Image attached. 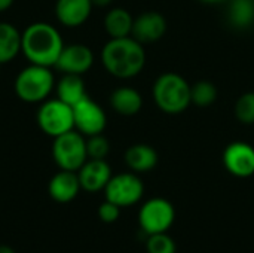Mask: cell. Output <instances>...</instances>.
I'll return each mask as SVG.
<instances>
[{
  "mask_svg": "<svg viewBox=\"0 0 254 253\" xmlns=\"http://www.w3.org/2000/svg\"><path fill=\"white\" fill-rule=\"evenodd\" d=\"M104 69L118 79H131L137 76L146 64V51L143 43L132 36L110 39L101 51Z\"/></svg>",
  "mask_w": 254,
  "mask_h": 253,
  "instance_id": "6da1fadb",
  "label": "cell"
},
{
  "mask_svg": "<svg viewBox=\"0 0 254 253\" xmlns=\"http://www.w3.org/2000/svg\"><path fill=\"white\" fill-rule=\"evenodd\" d=\"M64 48L60 31L48 22H33L22 31L21 52L30 64L52 67Z\"/></svg>",
  "mask_w": 254,
  "mask_h": 253,
  "instance_id": "7a4b0ae2",
  "label": "cell"
},
{
  "mask_svg": "<svg viewBox=\"0 0 254 253\" xmlns=\"http://www.w3.org/2000/svg\"><path fill=\"white\" fill-rule=\"evenodd\" d=\"M190 86L179 73H162L152 89L155 104L168 115H179L192 104Z\"/></svg>",
  "mask_w": 254,
  "mask_h": 253,
  "instance_id": "3957f363",
  "label": "cell"
},
{
  "mask_svg": "<svg viewBox=\"0 0 254 253\" xmlns=\"http://www.w3.org/2000/svg\"><path fill=\"white\" fill-rule=\"evenodd\" d=\"M55 78L51 67L30 64L15 79V92L25 103H43L54 89Z\"/></svg>",
  "mask_w": 254,
  "mask_h": 253,
  "instance_id": "277c9868",
  "label": "cell"
},
{
  "mask_svg": "<svg viewBox=\"0 0 254 253\" xmlns=\"http://www.w3.org/2000/svg\"><path fill=\"white\" fill-rule=\"evenodd\" d=\"M52 158L60 170L77 171L88 161L85 136L71 130L55 137L52 143Z\"/></svg>",
  "mask_w": 254,
  "mask_h": 253,
  "instance_id": "5b68a950",
  "label": "cell"
},
{
  "mask_svg": "<svg viewBox=\"0 0 254 253\" xmlns=\"http://www.w3.org/2000/svg\"><path fill=\"white\" fill-rule=\"evenodd\" d=\"M37 124L40 130L52 139L74 130L73 107L60 98L46 100L37 112Z\"/></svg>",
  "mask_w": 254,
  "mask_h": 253,
  "instance_id": "8992f818",
  "label": "cell"
},
{
  "mask_svg": "<svg viewBox=\"0 0 254 253\" xmlns=\"http://www.w3.org/2000/svg\"><path fill=\"white\" fill-rule=\"evenodd\" d=\"M174 218V206L168 200L159 197L147 200L138 212V222L141 231L147 236L167 233L171 228Z\"/></svg>",
  "mask_w": 254,
  "mask_h": 253,
  "instance_id": "52a82bcc",
  "label": "cell"
},
{
  "mask_svg": "<svg viewBox=\"0 0 254 253\" xmlns=\"http://www.w3.org/2000/svg\"><path fill=\"white\" fill-rule=\"evenodd\" d=\"M144 194V185L141 179L134 173H119L112 176L104 188V195L107 201L116 206L129 207L137 204Z\"/></svg>",
  "mask_w": 254,
  "mask_h": 253,
  "instance_id": "ba28073f",
  "label": "cell"
},
{
  "mask_svg": "<svg viewBox=\"0 0 254 253\" xmlns=\"http://www.w3.org/2000/svg\"><path fill=\"white\" fill-rule=\"evenodd\" d=\"M73 118L74 130L86 137L101 134L107 125V116L103 107L89 97H85L73 106Z\"/></svg>",
  "mask_w": 254,
  "mask_h": 253,
  "instance_id": "9c48e42d",
  "label": "cell"
},
{
  "mask_svg": "<svg viewBox=\"0 0 254 253\" xmlns=\"http://www.w3.org/2000/svg\"><path fill=\"white\" fill-rule=\"evenodd\" d=\"M223 166L235 177L254 174V148L246 142H232L223 152Z\"/></svg>",
  "mask_w": 254,
  "mask_h": 253,
  "instance_id": "30bf717a",
  "label": "cell"
},
{
  "mask_svg": "<svg viewBox=\"0 0 254 253\" xmlns=\"http://www.w3.org/2000/svg\"><path fill=\"white\" fill-rule=\"evenodd\" d=\"M94 64V54L91 48L82 43H73V45H64L57 63L54 67H57L60 72L70 73V75H83L86 73Z\"/></svg>",
  "mask_w": 254,
  "mask_h": 253,
  "instance_id": "8fae6325",
  "label": "cell"
},
{
  "mask_svg": "<svg viewBox=\"0 0 254 253\" xmlns=\"http://www.w3.org/2000/svg\"><path fill=\"white\" fill-rule=\"evenodd\" d=\"M167 31V19L162 13L156 10H149L140 13L134 18L131 36L140 43L158 42Z\"/></svg>",
  "mask_w": 254,
  "mask_h": 253,
  "instance_id": "7c38bea8",
  "label": "cell"
},
{
  "mask_svg": "<svg viewBox=\"0 0 254 253\" xmlns=\"http://www.w3.org/2000/svg\"><path fill=\"white\" fill-rule=\"evenodd\" d=\"M112 169L106 163V160H91L77 170V177L80 182V188L86 192H98L104 191L106 185L112 179Z\"/></svg>",
  "mask_w": 254,
  "mask_h": 253,
  "instance_id": "4fadbf2b",
  "label": "cell"
},
{
  "mask_svg": "<svg viewBox=\"0 0 254 253\" xmlns=\"http://www.w3.org/2000/svg\"><path fill=\"white\" fill-rule=\"evenodd\" d=\"M80 189L82 188L77 177V171L68 170H60L58 173H55L48 185L49 197L60 204L73 201Z\"/></svg>",
  "mask_w": 254,
  "mask_h": 253,
  "instance_id": "5bb4252c",
  "label": "cell"
},
{
  "mask_svg": "<svg viewBox=\"0 0 254 253\" xmlns=\"http://www.w3.org/2000/svg\"><path fill=\"white\" fill-rule=\"evenodd\" d=\"M94 4L91 0H57V19L70 28L82 25L91 15Z\"/></svg>",
  "mask_w": 254,
  "mask_h": 253,
  "instance_id": "9a60e30c",
  "label": "cell"
},
{
  "mask_svg": "<svg viewBox=\"0 0 254 253\" xmlns=\"http://www.w3.org/2000/svg\"><path fill=\"white\" fill-rule=\"evenodd\" d=\"M110 106L112 109L124 116L137 115L143 107V97L141 94L129 86L116 88L110 95Z\"/></svg>",
  "mask_w": 254,
  "mask_h": 253,
  "instance_id": "2e32d148",
  "label": "cell"
},
{
  "mask_svg": "<svg viewBox=\"0 0 254 253\" xmlns=\"http://www.w3.org/2000/svg\"><path fill=\"white\" fill-rule=\"evenodd\" d=\"M158 152L144 143L132 145L125 152V163L134 173H146L156 167L158 164Z\"/></svg>",
  "mask_w": 254,
  "mask_h": 253,
  "instance_id": "e0dca14e",
  "label": "cell"
},
{
  "mask_svg": "<svg viewBox=\"0 0 254 253\" xmlns=\"http://www.w3.org/2000/svg\"><path fill=\"white\" fill-rule=\"evenodd\" d=\"M85 97L88 95H86V88H85V82L82 76L70 75V73L63 75V78L60 79L57 85V98H60L61 101L73 107Z\"/></svg>",
  "mask_w": 254,
  "mask_h": 253,
  "instance_id": "ac0fdd59",
  "label": "cell"
},
{
  "mask_svg": "<svg viewBox=\"0 0 254 253\" xmlns=\"http://www.w3.org/2000/svg\"><path fill=\"white\" fill-rule=\"evenodd\" d=\"M21 45L22 33L10 22H0V64L12 61L21 52Z\"/></svg>",
  "mask_w": 254,
  "mask_h": 253,
  "instance_id": "d6986e66",
  "label": "cell"
},
{
  "mask_svg": "<svg viewBox=\"0 0 254 253\" xmlns=\"http://www.w3.org/2000/svg\"><path fill=\"white\" fill-rule=\"evenodd\" d=\"M134 18L124 7H113L107 12L104 18V28L110 39L128 37L132 33Z\"/></svg>",
  "mask_w": 254,
  "mask_h": 253,
  "instance_id": "ffe728a7",
  "label": "cell"
},
{
  "mask_svg": "<svg viewBox=\"0 0 254 253\" xmlns=\"http://www.w3.org/2000/svg\"><path fill=\"white\" fill-rule=\"evenodd\" d=\"M229 22L237 28H247L254 22V0H232L228 9Z\"/></svg>",
  "mask_w": 254,
  "mask_h": 253,
  "instance_id": "44dd1931",
  "label": "cell"
},
{
  "mask_svg": "<svg viewBox=\"0 0 254 253\" xmlns=\"http://www.w3.org/2000/svg\"><path fill=\"white\" fill-rule=\"evenodd\" d=\"M217 88L214 84L208 81H199L190 86V98L192 103L199 107H207L217 100Z\"/></svg>",
  "mask_w": 254,
  "mask_h": 253,
  "instance_id": "7402d4cb",
  "label": "cell"
},
{
  "mask_svg": "<svg viewBox=\"0 0 254 253\" xmlns=\"http://www.w3.org/2000/svg\"><path fill=\"white\" fill-rule=\"evenodd\" d=\"M235 116L241 124H254V92H246L237 100Z\"/></svg>",
  "mask_w": 254,
  "mask_h": 253,
  "instance_id": "603a6c76",
  "label": "cell"
},
{
  "mask_svg": "<svg viewBox=\"0 0 254 253\" xmlns=\"http://www.w3.org/2000/svg\"><path fill=\"white\" fill-rule=\"evenodd\" d=\"M146 249L147 253H176V243L165 233L150 234L147 236Z\"/></svg>",
  "mask_w": 254,
  "mask_h": 253,
  "instance_id": "cb8c5ba5",
  "label": "cell"
},
{
  "mask_svg": "<svg viewBox=\"0 0 254 253\" xmlns=\"http://www.w3.org/2000/svg\"><path fill=\"white\" fill-rule=\"evenodd\" d=\"M86 152H88V158L91 160H106V157L110 152V143L103 136V133L89 136L86 140Z\"/></svg>",
  "mask_w": 254,
  "mask_h": 253,
  "instance_id": "d4e9b609",
  "label": "cell"
},
{
  "mask_svg": "<svg viewBox=\"0 0 254 253\" xmlns=\"http://www.w3.org/2000/svg\"><path fill=\"white\" fill-rule=\"evenodd\" d=\"M121 216V207L116 206L112 201H104L100 204L98 207V218L104 222V224H113L119 219Z\"/></svg>",
  "mask_w": 254,
  "mask_h": 253,
  "instance_id": "484cf974",
  "label": "cell"
},
{
  "mask_svg": "<svg viewBox=\"0 0 254 253\" xmlns=\"http://www.w3.org/2000/svg\"><path fill=\"white\" fill-rule=\"evenodd\" d=\"M15 0H0V12L3 10H7L12 4H13Z\"/></svg>",
  "mask_w": 254,
  "mask_h": 253,
  "instance_id": "4316f807",
  "label": "cell"
},
{
  "mask_svg": "<svg viewBox=\"0 0 254 253\" xmlns=\"http://www.w3.org/2000/svg\"><path fill=\"white\" fill-rule=\"evenodd\" d=\"M94 6H98V7H106L109 6L113 0H91Z\"/></svg>",
  "mask_w": 254,
  "mask_h": 253,
  "instance_id": "83f0119b",
  "label": "cell"
},
{
  "mask_svg": "<svg viewBox=\"0 0 254 253\" xmlns=\"http://www.w3.org/2000/svg\"><path fill=\"white\" fill-rule=\"evenodd\" d=\"M0 253H15V251L10 246L6 245H0Z\"/></svg>",
  "mask_w": 254,
  "mask_h": 253,
  "instance_id": "f1b7e54d",
  "label": "cell"
},
{
  "mask_svg": "<svg viewBox=\"0 0 254 253\" xmlns=\"http://www.w3.org/2000/svg\"><path fill=\"white\" fill-rule=\"evenodd\" d=\"M205 3H220V1H226V0H202Z\"/></svg>",
  "mask_w": 254,
  "mask_h": 253,
  "instance_id": "f546056e",
  "label": "cell"
}]
</instances>
